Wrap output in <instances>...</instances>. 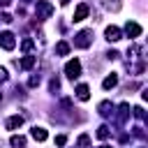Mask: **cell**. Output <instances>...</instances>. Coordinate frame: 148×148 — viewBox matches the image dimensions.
Listing matches in <instances>:
<instances>
[{"label": "cell", "instance_id": "obj_7", "mask_svg": "<svg viewBox=\"0 0 148 148\" xmlns=\"http://www.w3.org/2000/svg\"><path fill=\"white\" fill-rule=\"evenodd\" d=\"M76 97H79L81 102H88V99H90V90H88L86 83H79V86H76Z\"/></svg>", "mask_w": 148, "mask_h": 148}, {"label": "cell", "instance_id": "obj_23", "mask_svg": "<svg viewBox=\"0 0 148 148\" xmlns=\"http://www.w3.org/2000/svg\"><path fill=\"white\" fill-rule=\"evenodd\" d=\"M60 5H69V0H60Z\"/></svg>", "mask_w": 148, "mask_h": 148}, {"label": "cell", "instance_id": "obj_16", "mask_svg": "<svg viewBox=\"0 0 148 148\" xmlns=\"http://www.w3.org/2000/svg\"><path fill=\"white\" fill-rule=\"evenodd\" d=\"M118 111H120V113H118V120L123 123V120L127 118V113H130V104H127V102H123V104L118 106Z\"/></svg>", "mask_w": 148, "mask_h": 148}, {"label": "cell", "instance_id": "obj_1", "mask_svg": "<svg viewBox=\"0 0 148 148\" xmlns=\"http://www.w3.org/2000/svg\"><path fill=\"white\" fill-rule=\"evenodd\" d=\"M35 12H37V18H49V16L53 14V5L46 2V0H37Z\"/></svg>", "mask_w": 148, "mask_h": 148}, {"label": "cell", "instance_id": "obj_13", "mask_svg": "<svg viewBox=\"0 0 148 148\" xmlns=\"http://www.w3.org/2000/svg\"><path fill=\"white\" fill-rule=\"evenodd\" d=\"M97 109H99V113H102V116H109V113L113 111V104H111L109 99H104V102H99V106H97Z\"/></svg>", "mask_w": 148, "mask_h": 148}, {"label": "cell", "instance_id": "obj_4", "mask_svg": "<svg viewBox=\"0 0 148 148\" xmlns=\"http://www.w3.org/2000/svg\"><path fill=\"white\" fill-rule=\"evenodd\" d=\"M0 46H2L5 51H12V49L16 46L14 35H12V32H0Z\"/></svg>", "mask_w": 148, "mask_h": 148}, {"label": "cell", "instance_id": "obj_22", "mask_svg": "<svg viewBox=\"0 0 148 148\" xmlns=\"http://www.w3.org/2000/svg\"><path fill=\"white\" fill-rule=\"evenodd\" d=\"M132 111H134V116H136V118H143V109H141V106H134Z\"/></svg>", "mask_w": 148, "mask_h": 148}, {"label": "cell", "instance_id": "obj_25", "mask_svg": "<svg viewBox=\"0 0 148 148\" xmlns=\"http://www.w3.org/2000/svg\"><path fill=\"white\" fill-rule=\"evenodd\" d=\"M99 148H109V146H99Z\"/></svg>", "mask_w": 148, "mask_h": 148}, {"label": "cell", "instance_id": "obj_24", "mask_svg": "<svg viewBox=\"0 0 148 148\" xmlns=\"http://www.w3.org/2000/svg\"><path fill=\"white\" fill-rule=\"evenodd\" d=\"M0 5H9V0H0Z\"/></svg>", "mask_w": 148, "mask_h": 148}, {"label": "cell", "instance_id": "obj_21", "mask_svg": "<svg viewBox=\"0 0 148 148\" xmlns=\"http://www.w3.org/2000/svg\"><path fill=\"white\" fill-rule=\"evenodd\" d=\"M7 79H9V76H7V69H5V67H0V83H5Z\"/></svg>", "mask_w": 148, "mask_h": 148}, {"label": "cell", "instance_id": "obj_5", "mask_svg": "<svg viewBox=\"0 0 148 148\" xmlns=\"http://www.w3.org/2000/svg\"><path fill=\"white\" fill-rule=\"evenodd\" d=\"M125 32H127V37H132V39H134V37H139V35L143 32V28H141L139 23H134V21H130V23L125 25Z\"/></svg>", "mask_w": 148, "mask_h": 148}, {"label": "cell", "instance_id": "obj_10", "mask_svg": "<svg viewBox=\"0 0 148 148\" xmlns=\"http://www.w3.org/2000/svg\"><path fill=\"white\" fill-rule=\"evenodd\" d=\"M86 16H88V5L81 2V5L76 7V12H74V21H83Z\"/></svg>", "mask_w": 148, "mask_h": 148}, {"label": "cell", "instance_id": "obj_15", "mask_svg": "<svg viewBox=\"0 0 148 148\" xmlns=\"http://www.w3.org/2000/svg\"><path fill=\"white\" fill-rule=\"evenodd\" d=\"M56 53H58V56H67V53H69V44H67V42H58V44H56Z\"/></svg>", "mask_w": 148, "mask_h": 148}, {"label": "cell", "instance_id": "obj_3", "mask_svg": "<svg viewBox=\"0 0 148 148\" xmlns=\"http://www.w3.org/2000/svg\"><path fill=\"white\" fill-rule=\"evenodd\" d=\"M65 74L69 76V79H76L79 74H81V62L74 58V60H67V65H65Z\"/></svg>", "mask_w": 148, "mask_h": 148}, {"label": "cell", "instance_id": "obj_17", "mask_svg": "<svg viewBox=\"0 0 148 148\" xmlns=\"http://www.w3.org/2000/svg\"><path fill=\"white\" fill-rule=\"evenodd\" d=\"M106 136H109V127H106V125H102V127L97 130V139H106Z\"/></svg>", "mask_w": 148, "mask_h": 148}, {"label": "cell", "instance_id": "obj_18", "mask_svg": "<svg viewBox=\"0 0 148 148\" xmlns=\"http://www.w3.org/2000/svg\"><path fill=\"white\" fill-rule=\"evenodd\" d=\"M32 46H35V44H32V39H23V44H21V49H23V51H32Z\"/></svg>", "mask_w": 148, "mask_h": 148}, {"label": "cell", "instance_id": "obj_20", "mask_svg": "<svg viewBox=\"0 0 148 148\" xmlns=\"http://www.w3.org/2000/svg\"><path fill=\"white\" fill-rule=\"evenodd\" d=\"M88 143H90L88 134H81V136H79V146H88Z\"/></svg>", "mask_w": 148, "mask_h": 148}, {"label": "cell", "instance_id": "obj_2", "mask_svg": "<svg viewBox=\"0 0 148 148\" xmlns=\"http://www.w3.org/2000/svg\"><path fill=\"white\" fill-rule=\"evenodd\" d=\"M90 42H92V30H81L76 35V39H74V46L76 49H88Z\"/></svg>", "mask_w": 148, "mask_h": 148}, {"label": "cell", "instance_id": "obj_12", "mask_svg": "<svg viewBox=\"0 0 148 148\" xmlns=\"http://www.w3.org/2000/svg\"><path fill=\"white\" fill-rule=\"evenodd\" d=\"M35 62H37V58H35V56H25V58L21 60V69H32V67H35Z\"/></svg>", "mask_w": 148, "mask_h": 148}, {"label": "cell", "instance_id": "obj_9", "mask_svg": "<svg viewBox=\"0 0 148 148\" xmlns=\"http://www.w3.org/2000/svg\"><path fill=\"white\" fill-rule=\"evenodd\" d=\"M113 86H118V74H113V72H111V74L102 81V88H104V90H111Z\"/></svg>", "mask_w": 148, "mask_h": 148}, {"label": "cell", "instance_id": "obj_6", "mask_svg": "<svg viewBox=\"0 0 148 148\" xmlns=\"http://www.w3.org/2000/svg\"><path fill=\"white\" fill-rule=\"evenodd\" d=\"M104 37H106L109 42H118V39H120V28H116V25H109V28L104 30Z\"/></svg>", "mask_w": 148, "mask_h": 148}, {"label": "cell", "instance_id": "obj_8", "mask_svg": "<svg viewBox=\"0 0 148 148\" xmlns=\"http://www.w3.org/2000/svg\"><path fill=\"white\" fill-rule=\"evenodd\" d=\"M21 125H23V116H12V118H7V123H5L7 130H18Z\"/></svg>", "mask_w": 148, "mask_h": 148}, {"label": "cell", "instance_id": "obj_14", "mask_svg": "<svg viewBox=\"0 0 148 148\" xmlns=\"http://www.w3.org/2000/svg\"><path fill=\"white\" fill-rule=\"evenodd\" d=\"M9 143H12L14 148H25V136H21V134H14V136L9 139Z\"/></svg>", "mask_w": 148, "mask_h": 148}, {"label": "cell", "instance_id": "obj_11", "mask_svg": "<svg viewBox=\"0 0 148 148\" xmlns=\"http://www.w3.org/2000/svg\"><path fill=\"white\" fill-rule=\"evenodd\" d=\"M30 134H32V139H35V141H46V136H49L44 127H32V130H30Z\"/></svg>", "mask_w": 148, "mask_h": 148}, {"label": "cell", "instance_id": "obj_19", "mask_svg": "<svg viewBox=\"0 0 148 148\" xmlns=\"http://www.w3.org/2000/svg\"><path fill=\"white\" fill-rule=\"evenodd\" d=\"M65 143H67V136L65 134H58L56 136V146H65Z\"/></svg>", "mask_w": 148, "mask_h": 148}]
</instances>
